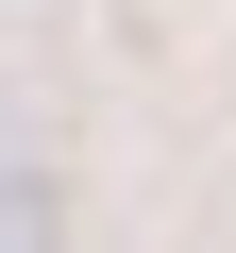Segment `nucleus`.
<instances>
[{
	"instance_id": "obj_1",
	"label": "nucleus",
	"mask_w": 236,
	"mask_h": 253,
	"mask_svg": "<svg viewBox=\"0 0 236 253\" xmlns=\"http://www.w3.org/2000/svg\"><path fill=\"white\" fill-rule=\"evenodd\" d=\"M68 203H51V169H0V236H51Z\"/></svg>"
}]
</instances>
